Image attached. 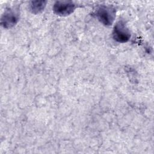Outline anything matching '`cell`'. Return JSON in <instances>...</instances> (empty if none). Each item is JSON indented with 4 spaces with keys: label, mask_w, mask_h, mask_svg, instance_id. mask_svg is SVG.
Returning <instances> with one entry per match:
<instances>
[{
    "label": "cell",
    "mask_w": 154,
    "mask_h": 154,
    "mask_svg": "<svg viewBox=\"0 0 154 154\" xmlns=\"http://www.w3.org/2000/svg\"><path fill=\"white\" fill-rule=\"evenodd\" d=\"M96 16L98 20L106 26L111 25L116 17V10L110 6L101 5L96 11Z\"/></svg>",
    "instance_id": "obj_1"
},
{
    "label": "cell",
    "mask_w": 154,
    "mask_h": 154,
    "mask_svg": "<svg viewBox=\"0 0 154 154\" xmlns=\"http://www.w3.org/2000/svg\"><path fill=\"white\" fill-rule=\"evenodd\" d=\"M76 5L72 1H57L53 6L54 12L60 16H66L73 12Z\"/></svg>",
    "instance_id": "obj_3"
},
{
    "label": "cell",
    "mask_w": 154,
    "mask_h": 154,
    "mask_svg": "<svg viewBox=\"0 0 154 154\" xmlns=\"http://www.w3.org/2000/svg\"><path fill=\"white\" fill-rule=\"evenodd\" d=\"M46 1H33L30 4V10L35 14L42 12L46 5Z\"/></svg>",
    "instance_id": "obj_5"
},
{
    "label": "cell",
    "mask_w": 154,
    "mask_h": 154,
    "mask_svg": "<svg viewBox=\"0 0 154 154\" xmlns=\"http://www.w3.org/2000/svg\"><path fill=\"white\" fill-rule=\"evenodd\" d=\"M112 37L119 43H125L129 40L131 33L125 21L120 20L116 23L112 31Z\"/></svg>",
    "instance_id": "obj_2"
},
{
    "label": "cell",
    "mask_w": 154,
    "mask_h": 154,
    "mask_svg": "<svg viewBox=\"0 0 154 154\" xmlns=\"http://www.w3.org/2000/svg\"><path fill=\"white\" fill-rule=\"evenodd\" d=\"M19 20V15L16 11L7 10L1 17V25L5 28H9L15 25Z\"/></svg>",
    "instance_id": "obj_4"
}]
</instances>
